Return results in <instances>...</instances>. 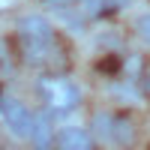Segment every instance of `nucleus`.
Segmentation results:
<instances>
[{
  "label": "nucleus",
  "instance_id": "8",
  "mask_svg": "<svg viewBox=\"0 0 150 150\" xmlns=\"http://www.w3.org/2000/svg\"><path fill=\"white\" fill-rule=\"evenodd\" d=\"M129 0H90V18H99V15H111V12L123 9Z\"/></svg>",
  "mask_w": 150,
  "mask_h": 150
},
{
  "label": "nucleus",
  "instance_id": "9",
  "mask_svg": "<svg viewBox=\"0 0 150 150\" xmlns=\"http://www.w3.org/2000/svg\"><path fill=\"white\" fill-rule=\"evenodd\" d=\"M135 27H138V33H141V39L150 45V15H141L138 21H135Z\"/></svg>",
  "mask_w": 150,
  "mask_h": 150
},
{
  "label": "nucleus",
  "instance_id": "2",
  "mask_svg": "<svg viewBox=\"0 0 150 150\" xmlns=\"http://www.w3.org/2000/svg\"><path fill=\"white\" fill-rule=\"evenodd\" d=\"M36 90H39V99L48 105V111H51L54 117H63L69 111H75V105H78V99H81L78 84L63 78V75H45V78H39Z\"/></svg>",
  "mask_w": 150,
  "mask_h": 150
},
{
  "label": "nucleus",
  "instance_id": "10",
  "mask_svg": "<svg viewBox=\"0 0 150 150\" xmlns=\"http://www.w3.org/2000/svg\"><path fill=\"white\" fill-rule=\"evenodd\" d=\"M141 84H144V90H147V96H150V72L144 75V81H141Z\"/></svg>",
  "mask_w": 150,
  "mask_h": 150
},
{
  "label": "nucleus",
  "instance_id": "1",
  "mask_svg": "<svg viewBox=\"0 0 150 150\" xmlns=\"http://www.w3.org/2000/svg\"><path fill=\"white\" fill-rule=\"evenodd\" d=\"M18 42L27 63H45L54 51V30L42 15H24L18 18Z\"/></svg>",
  "mask_w": 150,
  "mask_h": 150
},
{
  "label": "nucleus",
  "instance_id": "6",
  "mask_svg": "<svg viewBox=\"0 0 150 150\" xmlns=\"http://www.w3.org/2000/svg\"><path fill=\"white\" fill-rule=\"evenodd\" d=\"M48 6H54L63 18H69L72 24L87 21L90 18V0H45Z\"/></svg>",
  "mask_w": 150,
  "mask_h": 150
},
{
  "label": "nucleus",
  "instance_id": "3",
  "mask_svg": "<svg viewBox=\"0 0 150 150\" xmlns=\"http://www.w3.org/2000/svg\"><path fill=\"white\" fill-rule=\"evenodd\" d=\"M93 126H96V135L108 144H117V147H129L135 141V126L120 117V114H96L93 117Z\"/></svg>",
  "mask_w": 150,
  "mask_h": 150
},
{
  "label": "nucleus",
  "instance_id": "4",
  "mask_svg": "<svg viewBox=\"0 0 150 150\" xmlns=\"http://www.w3.org/2000/svg\"><path fill=\"white\" fill-rule=\"evenodd\" d=\"M0 117L6 120V126L21 135V138H30V132H33V114H30V108L18 102L15 96H0Z\"/></svg>",
  "mask_w": 150,
  "mask_h": 150
},
{
  "label": "nucleus",
  "instance_id": "5",
  "mask_svg": "<svg viewBox=\"0 0 150 150\" xmlns=\"http://www.w3.org/2000/svg\"><path fill=\"white\" fill-rule=\"evenodd\" d=\"M54 144H57V150H96V147H93V138H90L84 129H78V126L60 129L57 138H54Z\"/></svg>",
  "mask_w": 150,
  "mask_h": 150
},
{
  "label": "nucleus",
  "instance_id": "7",
  "mask_svg": "<svg viewBox=\"0 0 150 150\" xmlns=\"http://www.w3.org/2000/svg\"><path fill=\"white\" fill-rule=\"evenodd\" d=\"M30 141H33L36 150H51V147H54V132L48 129V120H45V117H33Z\"/></svg>",
  "mask_w": 150,
  "mask_h": 150
}]
</instances>
